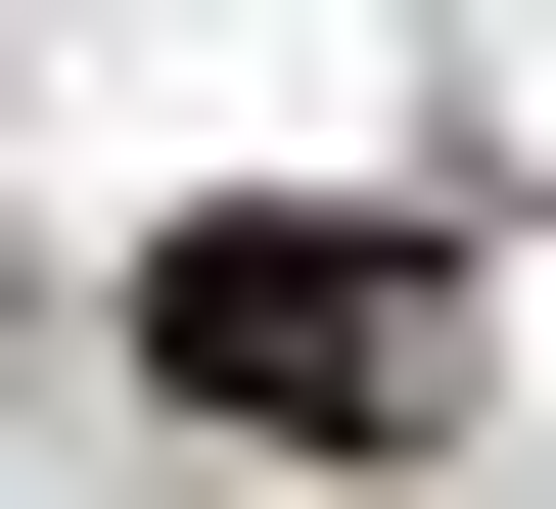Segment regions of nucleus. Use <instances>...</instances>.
Masks as SVG:
<instances>
[{"label": "nucleus", "instance_id": "f257e3e1", "mask_svg": "<svg viewBox=\"0 0 556 509\" xmlns=\"http://www.w3.org/2000/svg\"><path fill=\"white\" fill-rule=\"evenodd\" d=\"M139 371L278 417V463H417V417H464V232H186V278H139Z\"/></svg>", "mask_w": 556, "mask_h": 509}]
</instances>
